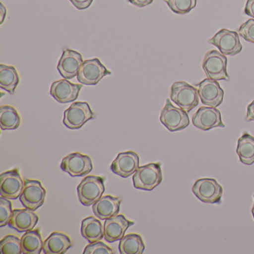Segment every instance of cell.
<instances>
[{"label": "cell", "mask_w": 254, "mask_h": 254, "mask_svg": "<svg viewBox=\"0 0 254 254\" xmlns=\"http://www.w3.org/2000/svg\"><path fill=\"white\" fill-rule=\"evenodd\" d=\"M84 254H113L114 251L104 242H96L90 243L84 249Z\"/></svg>", "instance_id": "31"}, {"label": "cell", "mask_w": 254, "mask_h": 254, "mask_svg": "<svg viewBox=\"0 0 254 254\" xmlns=\"http://www.w3.org/2000/svg\"><path fill=\"white\" fill-rule=\"evenodd\" d=\"M12 204L9 199L1 197L0 198V227L8 225L13 214Z\"/></svg>", "instance_id": "30"}, {"label": "cell", "mask_w": 254, "mask_h": 254, "mask_svg": "<svg viewBox=\"0 0 254 254\" xmlns=\"http://www.w3.org/2000/svg\"><path fill=\"white\" fill-rule=\"evenodd\" d=\"M139 167V155L134 151H126L117 155L111 164V169L115 175L127 178L134 174Z\"/></svg>", "instance_id": "16"}, {"label": "cell", "mask_w": 254, "mask_h": 254, "mask_svg": "<svg viewBox=\"0 0 254 254\" xmlns=\"http://www.w3.org/2000/svg\"><path fill=\"white\" fill-rule=\"evenodd\" d=\"M122 199L111 195L102 196L93 205V211L100 220H106L118 215Z\"/></svg>", "instance_id": "20"}, {"label": "cell", "mask_w": 254, "mask_h": 254, "mask_svg": "<svg viewBox=\"0 0 254 254\" xmlns=\"http://www.w3.org/2000/svg\"><path fill=\"white\" fill-rule=\"evenodd\" d=\"M82 87V84H74L64 78L52 84L50 94L59 103H69L78 99Z\"/></svg>", "instance_id": "18"}, {"label": "cell", "mask_w": 254, "mask_h": 254, "mask_svg": "<svg viewBox=\"0 0 254 254\" xmlns=\"http://www.w3.org/2000/svg\"><path fill=\"white\" fill-rule=\"evenodd\" d=\"M127 2L138 8H144L147 5H151L154 0H127Z\"/></svg>", "instance_id": "34"}, {"label": "cell", "mask_w": 254, "mask_h": 254, "mask_svg": "<svg viewBox=\"0 0 254 254\" xmlns=\"http://www.w3.org/2000/svg\"><path fill=\"white\" fill-rule=\"evenodd\" d=\"M252 215H253V217H254V204H253V207H252Z\"/></svg>", "instance_id": "38"}, {"label": "cell", "mask_w": 254, "mask_h": 254, "mask_svg": "<svg viewBox=\"0 0 254 254\" xmlns=\"http://www.w3.org/2000/svg\"><path fill=\"white\" fill-rule=\"evenodd\" d=\"M227 59L217 50H211L205 55L202 67L206 77L214 81H230L227 72Z\"/></svg>", "instance_id": "4"}, {"label": "cell", "mask_w": 254, "mask_h": 254, "mask_svg": "<svg viewBox=\"0 0 254 254\" xmlns=\"http://www.w3.org/2000/svg\"><path fill=\"white\" fill-rule=\"evenodd\" d=\"M163 181L161 165L149 163L140 166L133 174V187L137 190L152 191Z\"/></svg>", "instance_id": "3"}, {"label": "cell", "mask_w": 254, "mask_h": 254, "mask_svg": "<svg viewBox=\"0 0 254 254\" xmlns=\"http://www.w3.org/2000/svg\"><path fill=\"white\" fill-rule=\"evenodd\" d=\"M244 12L246 15L254 19V0H248L247 1Z\"/></svg>", "instance_id": "35"}, {"label": "cell", "mask_w": 254, "mask_h": 254, "mask_svg": "<svg viewBox=\"0 0 254 254\" xmlns=\"http://www.w3.org/2000/svg\"><path fill=\"white\" fill-rule=\"evenodd\" d=\"M105 190V178L89 175L77 187L78 200L84 206H91L102 197Z\"/></svg>", "instance_id": "1"}, {"label": "cell", "mask_w": 254, "mask_h": 254, "mask_svg": "<svg viewBox=\"0 0 254 254\" xmlns=\"http://www.w3.org/2000/svg\"><path fill=\"white\" fill-rule=\"evenodd\" d=\"M160 121L171 132L184 130L190 123L188 113L174 106L169 99L160 113Z\"/></svg>", "instance_id": "6"}, {"label": "cell", "mask_w": 254, "mask_h": 254, "mask_svg": "<svg viewBox=\"0 0 254 254\" xmlns=\"http://www.w3.org/2000/svg\"><path fill=\"white\" fill-rule=\"evenodd\" d=\"M21 123V119L17 110L10 105L0 108V126L2 130H16Z\"/></svg>", "instance_id": "27"}, {"label": "cell", "mask_w": 254, "mask_h": 254, "mask_svg": "<svg viewBox=\"0 0 254 254\" xmlns=\"http://www.w3.org/2000/svg\"><path fill=\"white\" fill-rule=\"evenodd\" d=\"M170 99L187 113L192 111L199 104L197 89L185 81H177L172 84Z\"/></svg>", "instance_id": "2"}, {"label": "cell", "mask_w": 254, "mask_h": 254, "mask_svg": "<svg viewBox=\"0 0 254 254\" xmlns=\"http://www.w3.org/2000/svg\"><path fill=\"white\" fill-rule=\"evenodd\" d=\"M193 126L203 131L215 127H225L221 112L216 108L200 107L192 117Z\"/></svg>", "instance_id": "14"}, {"label": "cell", "mask_w": 254, "mask_h": 254, "mask_svg": "<svg viewBox=\"0 0 254 254\" xmlns=\"http://www.w3.org/2000/svg\"><path fill=\"white\" fill-rule=\"evenodd\" d=\"M236 153L243 164L251 166L254 163V136L244 133L238 140Z\"/></svg>", "instance_id": "25"}, {"label": "cell", "mask_w": 254, "mask_h": 254, "mask_svg": "<svg viewBox=\"0 0 254 254\" xmlns=\"http://www.w3.org/2000/svg\"><path fill=\"white\" fill-rule=\"evenodd\" d=\"M95 117L96 115L87 102H74L64 112L63 123L68 128L77 130Z\"/></svg>", "instance_id": "5"}, {"label": "cell", "mask_w": 254, "mask_h": 254, "mask_svg": "<svg viewBox=\"0 0 254 254\" xmlns=\"http://www.w3.org/2000/svg\"><path fill=\"white\" fill-rule=\"evenodd\" d=\"M193 194L205 203H221L223 188L214 178H200L197 180L191 189Z\"/></svg>", "instance_id": "7"}, {"label": "cell", "mask_w": 254, "mask_h": 254, "mask_svg": "<svg viewBox=\"0 0 254 254\" xmlns=\"http://www.w3.org/2000/svg\"><path fill=\"white\" fill-rule=\"evenodd\" d=\"M84 62L81 53L64 49L58 64V71L65 79H72L78 75Z\"/></svg>", "instance_id": "15"}, {"label": "cell", "mask_w": 254, "mask_h": 254, "mask_svg": "<svg viewBox=\"0 0 254 254\" xmlns=\"http://www.w3.org/2000/svg\"><path fill=\"white\" fill-rule=\"evenodd\" d=\"M0 252L2 254H23L21 239L13 235H8L0 242Z\"/></svg>", "instance_id": "28"}, {"label": "cell", "mask_w": 254, "mask_h": 254, "mask_svg": "<svg viewBox=\"0 0 254 254\" xmlns=\"http://www.w3.org/2000/svg\"><path fill=\"white\" fill-rule=\"evenodd\" d=\"M20 76L14 66L0 65V87L11 95H14L18 84Z\"/></svg>", "instance_id": "24"}, {"label": "cell", "mask_w": 254, "mask_h": 254, "mask_svg": "<svg viewBox=\"0 0 254 254\" xmlns=\"http://www.w3.org/2000/svg\"><path fill=\"white\" fill-rule=\"evenodd\" d=\"M133 224V221L127 219L123 215H117L108 218L104 224V239L109 243L121 240L127 229Z\"/></svg>", "instance_id": "17"}, {"label": "cell", "mask_w": 254, "mask_h": 254, "mask_svg": "<svg viewBox=\"0 0 254 254\" xmlns=\"http://www.w3.org/2000/svg\"><path fill=\"white\" fill-rule=\"evenodd\" d=\"M239 34L244 40L254 44V19H250L239 29Z\"/></svg>", "instance_id": "32"}, {"label": "cell", "mask_w": 254, "mask_h": 254, "mask_svg": "<svg viewBox=\"0 0 254 254\" xmlns=\"http://www.w3.org/2000/svg\"><path fill=\"white\" fill-rule=\"evenodd\" d=\"M166 2L175 14H186L195 8L197 0H166Z\"/></svg>", "instance_id": "29"}, {"label": "cell", "mask_w": 254, "mask_h": 254, "mask_svg": "<svg viewBox=\"0 0 254 254\" xmlns=\"http://www.w3.org/2000/svg\"><path fill=\"white\" fill-rule=\"evenodd\" d=\"M145 248L142 237L136 233L126 235L120 240L119 245L121 254H142Z\"/></svg>", "instance_id": "26"}, {"label": "cell", "mask_w": 254, "mask_h": 254, "mask_svg": "<svg viewBox=\"0 0 254 254\" xmlns=\"http://www.w3.org/2000/svg\"><path fill=\"white\" fill-rule=\"evenodd\" d=\"M39 221V217L35 211L28 209H16L13 211L12 216L8 225L19 233H26L33 230Z\"/></svg>", "instance_id": "19"}, {"label": "cell", "mask_w": 254, "mask_h": 254, "mask_svg": "<svg viewBox=\"0 0 254 254\" xmlns=\"http://www.w3.org/2000/svg\"><path fill=\"white\" fill-rule=\"evenodd\" d=\"M25 181L18 169L7 171L0 175V194L9 200L20 197L24 187Z\"/></svg>", "instance_id": "12"}, {"label": "cell", "mask_w": 254, "mask_h": 254, "mask_svg": "<svg viewBox=\"0 0 254 254\" xmlns=\"http://www.w3.org/2000/svg\"><path fill=\"white\" fill-rule=\"evenodd\" d=\"M0 13H1V24H2L7 14L6 8H5V7L4 6V5L2 3H1V10H0Z\"/></svg>", "instance_id": "37"}, {"label": "cell", "mask_w": 254, "mask_h": 254, "mask_svg": "<svg viewBox=\"0 0 254 254\" xmlns=\"http://www.w3.org/2000/svg\"><path fill=\"white\" fill-rule=\"evenodd\" d=\"M69 1L78 10L87 9L93 2V0H69Z\"/></svg>", "instance_id": "33"}, {"label": "cell", "mask_w": 254, "mask_h": 254, "mask_svg": "<svg viewBox=\"0 0 254 254\" xmlns=\"http://www.w3.org/2000/svg\"><path fill=\"white\" fill-rule=\"evenodd\" d=\"M246 120L248 122L254 121V100L247 108Z\"/></svg>", "instance_id": "36"}, {"label": "cell", "mask_w": 254, "mask_h": 254, "mask_svg": "<svg viewBox=\"0 0 254 254\" xmlns=\"http://www.w3.org/2000/svg\"><path fill=\"white\" fill-rule=\"evenodd\" d=\"M47 191L40 181L26 179L20 196V200L25 208L35 211L44 205Z\"/></svg>", "instance_id": "10"}, {"label": "cell", "mask_w": 254, "mask_h": 254, "mask_svg": "<svg viewBox=\"0 0 254 254\" xmlns=\"http://www.w3.org/2000/svg\"><path fill=\"white\" fill-rule=\"evenodd\" d=\"M108 70L98 59L84 61L78 72L77 78L81 84L87 86L96 85L104 77L111 75Z\"/></svg>", "instance_id": "9"}, {"label": "cell", "mask_w": 254, "mask_h": 254, "mask_svg": "<svg viewBox=\"0 0 254 254\" xmlns=\"http://www.w3.org/2000/svg\"><path fill=\"white\" fill-rule=\"evenodd\" d=\"M61 168L72 178L88 175L93 170V163L89 156L79 152L68 154L62 160Z\"/></svg>", "instance_id": "11"}, {"label": "cell", "mask_w": 254, "mask_h": 254, "mask_svg": "<svg viewBox=\"0 0 254 254\" xmlns=\"http://www.w3.org/2000/svg\"><path fill=\"white\" fill-rule=\"evenodd\" d=\"M208 44L215 46L220 53L224 56H235L242 50V45L239 35L234 31L221 29L213 38L208 41Z\"/></svg>", "instance_id": "8"}, {"label": "cell", "mask_w": 254, "mask_h": 254, "mask_svg": "<svg viewBox=\"0 0 254 254\" xmlns=\"http://www.w3.org/2000/svg\"><path fill=\"white\" fill-rule=\"evenodd\" d=\"M72 246L70 238L61 232H53L44 244L45 254H64Z\"/></svg>", "instance_id": "21"}, {"label": "cell", "mask_w": 254, "mask_h": 254, "mask_svg": "<svg viewBox=\"0 0 254 254\" xmlns=\"http://www.w3.org/2000/svg\"><path fill=\"white\" fill-rule=\"evenodd\" d=\"M81 236L90 243L99 242L104 238L102 222L93 216L87 217L81 222Z\"/></svg>", "instance_id": "22"}, {"label": "cell", "mask_w": 254, "mask_h": 254, "mask_svg": "<svg viewBox=\"0 0 254 254\" xmlns=\"http://www.w3.org/2000/svg\"><path fill=\"white\" fill-rule=\"evenodd\" d=\"M40 230H32L26 232L21 237L22 251L23 254H40L44 249Z\"/></svg>", "instance_id": "23"}, {"label": "cell", "mask_w": 254, "mask_h": 254, "mask_svg": "<svg viewBox=\"0 0 254 254\" xmlns=\"http://www.w3.org/2000/svg\"><path fill=\"white\" fill-rule=\"evenodd\" d=\"M197 92L203 105L217 108L224 101V92L217 81L206 78L197 84Z\"/></svg>", "instance_id": "13"}]
</instances>
